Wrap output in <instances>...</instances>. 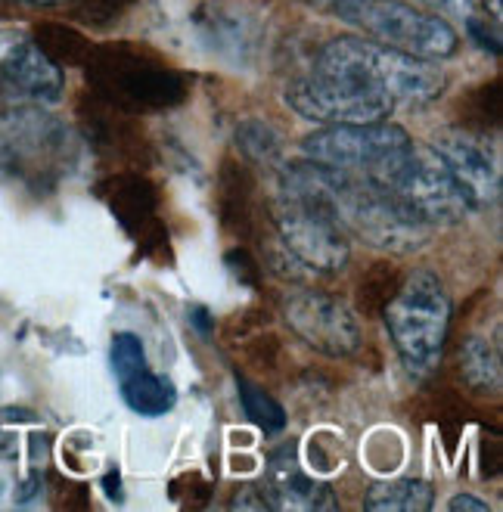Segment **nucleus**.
<instances>
[{"label": "nucleus", "mask_w": 503, "mask_h": 512, "mask_svg": "<svg viewBox=\"0 0 503 512\" xmlns=\"http://www.w3.org/2000/svg\"><path fill=\"white\" fill-rule=\"evenodd\" d=\"M420 4L432 7L435 13L448 16V19H469L476 16V0H420Z\"/></svg>", "instance_id": "4be33fe9"}, {"label": "nucleus", "mask_w": 503, "mask_h": 512, "mask_svg": "<svg viewBox=\"0 0 503 512\" xmlns=\"http://www.w3.org/2000/svg\"><path fill=\"white\" fill-rule=\"evenodd\" d=\"M317 72L342 75L382 90L392 103L423 106L445 94L448 78L432 59L410 56L364 38H336L317 53Z\"/></svg>", "instance_id": "f03ea898"}, {"label": "nucleus", "mask_w": 503, "mask_h": 512, "mask_svg": "<svg viewBox=\"0 0 503 512\" xmlns=\"http://www.w3.org/2000/svg\"><path fill=\"white\" fill-rule=\"evenodd\" d=\"M271 233L311 277H330L348 264L351 243L327 205L280 193L271 202Z\"/></svg>", "instance_id": "39448f33"}, {"label": "nucleus", "mask_w": 503, "mask_h": 512, "mask_svg": "<svg viewBox=\"0 0 503 512\" xmlns=\"http://www.w3.org/2000/svg\"><path fill=\"white\" fill-rule=\"evenodd\" d=\"M395 351L410 376H429L445 351L451 326V295L432 270H417L382 311Z\"/></svg>", "instance_id": "7ed1b4c3"}, {"label": "nucleus", "mask_w": 503, "mask_h": 512, "mask_svg": "<svg viewBox=\"0 0 503 512\" xmlns=\"http://www.w3.org/2000/svg\"><path fill=\"white\" fill-rule=\"evenodd\" d=\"M432 503H435L432 485L420 478L386 481V485H376L364 500L370 512H429Z\"/></svg>", "instance_id": "2eb2a0df"}, {"label": "nucleus", "mask_w": 503, "mask_h": 512, "mask_svg": "<svg viewBox=\"0 0 503 512\" xmlns=\"http://www.w3.org/2000/svg\"><path fill=\"white\" fill-rule=\"evenodd\" d=\"M118 388H122L125 404L140 416H165L177 401V391H174L171 379L153 373L150 367H143L140 373H134L128 379H118Z\"/></svg>", "instance_id": "4468645a"}, {"label": "nucleus", "mask_w": 503, "mask_h": 512, "mask_svg": "<svg viewBox=\"0 0 503 512\" xmlns=\"http://www.w3.org/2000/svg\"><path fill=\"white\" fill-rule=\"evenodd\" d=\"M227 267H230V274L240 280V286H249V289L261 286V267H258V261L246 249L227 252Z\"/></svg>", "instance_id": "412c9836"}, {"label": "nucleus", "mask_w": 503, "mask_h": 512, "mask_svg": "<svg viewBox=\"0 0 503 512\" xmlns=\"http://www.w3.org/2000/svg\"><path fill=\"white\" fill-rule=\"evenodd\" d=\"M236 146H240V153L255 165H274L283 153L280 134L271 125L258 122V118H249V122L236 128Z\"/></svg>", "instance_id": "a211bd4d"}, {"label": "nucleus", "mask_w": 503, "mask_h": 512, "mask_svg": "<svg viewBox=\"0 0 503 512\" xmlns=\"http://www.w3.org/2000/svg\"><path fill=\"white\" fill-rule=\"evenodd\" d=\"M401 289V274L392 264H373L361 286H358V305L361 314L367 317H382V311L389 308V301L395 298V292Z\"/></svg>", "instance_id": "f3484780"}, {"label": "nucleus", "mask_w": 503, "mask_h": 512, "mask_svg": "<svg viewBox=\"0 0 503 512\" xmlns=\"http://www.w3.org/2000/svg\"><path fill=\"white\" fill-rule=\"evenodd\" d=\"M286 323L308 348L327 357H351L361 348V320L345 301L327 292H295L286 298Z\"/></svg>", "instance_id": "6e6552de"}, {"label": "nucleus", "mask_w": 503, "mask_h": 512, "mask_svg": "<svg viewBox=\"0 0 503 512\" xmlns=\"http://www.w3.org/2000/svg\"><path fill=\"white\" fill-rule=\"evenodd\" d=\"M236 385H240V401H243L246 416L261 432H280L286 426V410L268 395V391H261L249 379H236Z\"/></svg>", "instance_id": "6ab92c4d"}, {"label": "nucleus", "mask_w": 503, "mask_h": 512, "mask_svg": "<svg viewBox=\"0 0 503 512\" xmlns=\"http://www.w3.org/2000/svg\"><path fill=\"white\" fill-rule=\"evenodd\" d=\"M367 184L404 202L420 221L432 224H460L476 212V205L460 187V180L451 168L441 162L432 146L407 143L395 153L376 159L370 168L361 171Z\"/></svg>", "instance_id": "f257e3e1"}, {"label": "nucleus", "mask_w": 503, "mask_h": 512, "mask_svg": "<svg viewBox=\"0 0 503 512\" xmlns=\"http://www.w3.org/2000/svg\"><path fill=\"white\" fill-rule=\"evenodd\" d=\"M333 16L382 47L423 59H451L460 50V35L438 13H423L404 0H333Z\"/></svg>", "instance_id": "20e7f679"}, {"label": "nucleus", "mask_w": 503, "mask_h": 512, "mask_svg": "<svg viewBox=\"0 0 503 512\" xmlns=\"http://www.w3.org/2000/svg\"><path fill=\"white\" fill-rule=\"evenodd\" d=\"M252 174L246 165L227 159L218 177V212H221V224L233 233H249L252 224Z\"/></svg>", "instance_id": "ddd939ff"}, {"label": "nucleus", "mask_w": 503, "mask_h": 512, "mask_svg": "<svg viewBox=\"0 0 503 512\" xmlns=\"http://www.w3.org/2000/svg\"><path fill=\"white\" fill-rule=\"evenodd\" d=\"M268 478H271L274 509H336L339 506L330 485H320L314 475H308L299 466L292 447H283L280 454L271 457Z\"/></svg>", "instance_id": "9b49d317"}, {"label": "nucleus", "mask_w": 503, "mask_h": 512, "mask_svg": "<svg viewBox=\"0 0 503 512\" xmlns=\"http://www.w3.org/2000/svg\"><path fill=\"white\" fill-rule=\"evenodd\" d=\"M109 357H112V373H115V379H128V376L140 373L143 367H150V364H146L143 342L134 333H118L112 339Z\"/></svg>", "instance_id": "aec40b11"}, {"label": "nucleus", "mask_w": 503, "mask_h": 512, "mask_svg": "<svg viewBox=\"0 0 503 512\" xmlns=\"http://www.w3.org/2000/svg\"><path fill=\"white\" fill-rule=\"evenodd\" d=\"M451 512H488V500H479V497H469V494H457L451 503H448Z\"/></svg>", "instance_id": "5701e85b"}, {"label": "nucleus", "mask_w": 503, "mask_h": 512, "mask_svg": "<svg viewBox=\"0 0 503 512\" xmlns=\"http://www.w3.org/2000/svg\"><path fill=\"white\" fill-rule=\"evenodd\" d=\"M407 143H410V134L404 128L392 125L389 118H382V122H370V125L320 128L302 140V153L311 162L361 174L376 159L395 153V149H401Z\"/></svg>", "instance_id": "0eeeda50"}, {"label": "nucleus", "mask_w": 503, "mask_h": 512, "mask_svg": "<svg viewBox=\"0 0 503 512\" xmlns=\"http://www.w3.org/2000/svg\"><path fill=\"white\" fill-rule=\"evenodd\" d=\"M0 78L35 103H56L63 97V72L32 41H10L0 47Z\"/></svg>", "instance_id": "9d476101"}, {"label": "nucleus", "mask_w": 503, "mask_h": 512, "mask_svg": "<svg viewBox=\"0 0 503 512\" xmlns=\"http://www.w3.org/2000/svg\"><path fill=\"white\" fill-rule=\"evenodd\" d=\"M252 491L255 488H243L240 494H236L233 500H230V509H268L271 506V500H264V497H252Z\"/></svg>", "instance_id": "b1692460"}, {"label": "nucleus", "mask_w": 503, "mask_h": 512, "mask_svg": "<svg viewBox=\"0 0 503 512\" xmlns=\"http://www.w3.org/2000/svg\"><path fill=\"white\" fill-rule=\"evenodd\" d=\"M28 4H56V0H28Z\"/></svg>", "instance_id": "393cba45"}, {"label": "nucleus", "mask_w": 503, "mask_h": 512, "mask_svg": "<svg viewBox=\"0 0 503 512\" xmlns=\"http://www.w3.org/2000/svg\"><path fill=\"white\" fill-rule=\"evenodd\" d=\"M286 106L314 125H370L389 118L395 103L376 87L358 84L342 75L311 72L286 87Z\"/></svg>", "instance_id": "423d86ee"}, {"label": "nucleus", "mask_w": 503, "mask_h": 512, "mask_svg": "<svg viewBox=\"0 0 503 512\" xmlns=\"http://www.w3.org/2000/svg\"><path fill=\"white\" fill-rule=\"evenodd\" d=\"M103 196L112 208V215L134 236H143L150 243V233L159 230L156 224V190L140 174H115L103 184Z\"/></svg>", "instance_id": "f8f14e48"}, {"label": "nucleus", "mask_w": 503, "mask_h": 512, "mask_svg": "<svg viewBox=\"0 0 503 512\" xmlns=\"http://www.w3.org/2000/svg\"><path fill=\"white\" fill-rule=\"evenodd\" d=\"M460 376L476 395H497L500 391V357L485 339H466L460 345Z\"/></svg>", "instance_id": "dca6fc26"}, {"label": "nucleus", "mask_w": 503, "mask_h": 512, "mask_svg": "<svg viewBox=\"0 0 503 512\" xmlns=\"http://www.w3.org/2000/svg\"><path fill=\"white\" fill-rule=\"evenodd\" d=\"M432 149L460 180V187L476 208L494 205L500 199V168L482 137L460 128H445L435 134Z\"/></svg>", "instance_id": "1a4fd4ad"}]
</instances>
